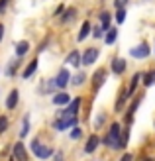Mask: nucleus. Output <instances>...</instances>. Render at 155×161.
Here are the masks:
<instances>
[{
    "instance_id": "obj_1",
    "label": "nucleus",
    "mask_w": 155,
    "mask_h": 161,
    "mask_svg": "<svg viewBox=\"0 0 155 161\" xmlns=\"http://www.w3.org/2000/svg\"><path fill=\"white\" fill-rule=\"evenodd\" d=\"M120 136H122V132H120V124L118 122H114L112 126H110V132H108V136L104 138V143L108 147H114V149H118V142H120Z\"/></svg>"
},
{
    "instance_id": "obj_2",
    "label": "nucleus",
    "mask_w": 155,
    "mask_h": 161,
    "mask_svg": "<svg viewBox=\"0 0 155 161\" xmlns=\"http://www.w3.org/2000/svg\"><path fill=\"white\" fill-rule=\"evenodd\" d=\"M31 151L39 157V159H45V157H49V155H53V149L51 147H45V146H42L37 140H34L31 142Z\"/></svg>"
},
{
    "instance_id": "obj_3",
    "label": "nucleus",
    "mask_w": 155,
    "mask_h": 161,
    "mask_svg": "<svg viewBox=\"0 0 155 161\" xmlns=\"http://www.w3.org/2000/svg\"><path fill=\"white\" fill-rule=\"evenodd\" d=\"M77 122H79L77 116H59V120H57L53 126H55V130H67V128L75 126Z\"/></svg>"
},
{
    "instance_id": "obj_4",
    "label": "nucleus",
    "mask_w": 155,
    "mask_h": 161,
    "mask_svg": "<svg viewBox=\"0 0 155 161\" xmlns=\"http://www.w3.org/2000/svg\"><path fill=\"white\" fill-rule=\"evenodd\" d=\"M130 53H132V57H136V59H145L149 55V45L145 43V42H141L137 47H132Z\"/></svg>"
},
{
    "instance_id": "obj_5",
    "label": "nucleus",
    "mask_w": 155,
    "mask_h": 161,
    "mask_svg": "<svg viewBox=\"0 0 155 161\" xmlns=\"http://www.w3.org/2000/svg\"><path fill=\"white\" fill-rule=\"evenodd\" d=\"M96 59H98V49H96V47H92V49H86V51L83 53V57H80V63H83L85 67H88V65H92Z\"/></svg>"
},
{
    "instance_id": "obj_6",
    "label": "nucleus",
    "mask_w": 155,
    "mask_h": 161,
    "mask_svg": "<svg viewBox=\"0 0 155 161\" xmlns=\"http://www.w3.org/2000/svg\"><path fill=\"white\" fill-rule=\"evenodd\" d=\"M106 77H108V73H106V69H104V67H102V69H96V73L92 75V85H94L96 91H98V88L104 85Z\"/></svg>"
},
{
    "instance_id": "obj_7",
    "label": "nucleus",
    "mask_w": 155,
    "mask_h": 161,
    "mask_svg": "<svg viewBox=\"0 0 155 161\" xmlns=\"http://www.w3.org/2000/svg\"><path fill=\"white\" fill-rule=\"evenodd\" d=\"M53 83H55L57 88H65V86L69 85V71H67V69H61L59 75L53 79Z\"/></svg>"
},
{
    "instance_id": "obj_8",
    "label": "nucleus",
    "mask_w": 155,
    "mask_h": 161,
    "mask_svg": "<svg viewBox=\"0 0 155 161\" xmlns=\"http://www.w3.org/2000/svg\"><path fill=\"white\" fill-rule=\"evenodd\" d=\"M12 151H14V159H18V161H26L28 159V153H26V147H24V143H14V147H12Z\"/></svg>"
},
{
    "instance_id": "obj_9",
    "label": "nucleus",
    "mask_w": 155,
    "mask_h": 161,
    "mask_svg": "<svg viewBox=\"0 0 155 161\" xmlns=\"http://www.w3.org/2000/svg\"><path fill=\"white\" fill-rule=\"evenodd\" d=\"M110 69H112L116 75L124 73V71H126V59H122V57H114V59H112V65H110Z\"/></svg>"
},
{
    "instance_id": "obj_10",
    "label": "nucleus",
    "mask_w": 155,
    "mask_h": 161,
    "mask_svg": "<svg viewBox=\"0 0 155 161\" xmlns=\"http://www.w3.org/2000/svg\"><path fill=\"white\" fill-rule=\"evenodd\" d=\"M80 100H83V98H80V96H77V98L67 106V110H65L63 116H77V112H79V108H80Z\"/></svg>"
},
{
    "instance_id": "obj_11",
    "label": "nucleus",
    "mask_w": 155,
    "mask_h": 161,
    "mask_svg": "<svg viewBox=\"0 0 155 161\" xmlns=\"http://www.w3.org/2000/svg\"><path fill=\"white\" fill-rule=\"evenodd\" d=\"M69 100H71V98H69L67 92H59V94L53 96V104H55V106H67Z\"/></svg>"
},
{
    "instance_id": "obj_12",
    "label": "nucleus",
    "mask_w": 155,
    "mask_h": 161,
    "mask_svg": "<svg viewBox=\"0 0 155 161\" xmlns=\"http://www.w3.org/2000/svg\"><path fill=\"white\" fill-rule=\"evenodd\" d=\"M98 143H100V138H98V136H91V138H88V142H86L85 151H86V153H92V151L98 147Z\"/></svg>"
},
{
    "instance_id": "obj_13",
    "label": "nucleus",
    "mask_w": 155,
    "mask_h": 161,
    "mask_svg": "<svg viewBox=\"0 0 155 161\" xmlns=\"http://www.w3.org/2000/svg\"><path fill=\"white\" fill-rule=\"evenodd\" d=\"M36 69H37V59H31V63H30V65H28L26 69H24V73H22V77H24V79H30L31 75L36 73Z\"/></svg>"
},
{
    "instance_id": "obj_14",
    "label": "nucleus",
    "mask_w": 155,
    "mask_h": 161,
    "mask_svg": "<svg viewBox=\"0 0 155 161\" xmlns=\"http://www.w3.org/2000/svg\"><path fill=\"white\" fill-rule=\"evenodd\" d=\"M91 28H92L91 22H85V24H83V28H80V31H79V37H77L79 42H85V39L88 37V34H91Z\"/></svg>"
},
{
    "instance_id": "obj_15",
    "label": "nucleus",
    "mask_w": 155,
    "mask_h": 161,
    "mask_svg": "<svg viewBox=\"0 0 155 161\" xmlns=\"http://www.w3.org/2000/svg\"><path fill=\"white\" fill-rule=\"evenodd\" d=\"M67 63L77 69V67L80 65V53H79V51H71V53H69V57H67Z\"/></svg>"
},
{
    "instance_id": "obj_16",
    "label": "nucleus",
    "mask_w": 155,
    "mask_h": 161,
    "mask_svg": "<svg viewBox=\"0 0 155 161\" xmlns=\"http://www.w3.org/2000/svg\"><path fill=\"white\" fill-rule=\"evenodd\" d=\"M28 49H30L28 42H18L16 43V55H18V57H24V55L28 53Z\"/></svg>"
},
{
    "instance_id": "obj_17",
    "label": "nucleus",
    "mask_w": 155,
    "mask_h": 161,
    "mask_svg": "<svg viewBox=\"0 0 155 161\" xmlns=\"http://www.w3.org/2000/svg\"><path fill=\"white\" fill-rule=\"evenodd\" d=\"M140 80H141V73H136L134 77H132V80H130V88H128V96L130 94H134V91H136V86H137V83H140Z\"/></svg>"
},
{
    "instance_id": "obj_18",
    "label": "nucleus",
    "mask_w": 155,
    "mask_h": 161,
    "mask_svg": "<svg viewBox=\"0 0 155 161\" xmlns=\"http://www.w3.org/2000/svg\"><path fill=\"white\" fill-rule=\"evenodd\" d=\"M6 106H8V108H16V106H18V91H12L10 94H8Z\"/></svg>"
},
{
    "instance_id": "obj_19",
    "label": "nucleus",
    "mask_w": 155,
    "mask_h": 161,
    "mask_svg": "<svg viewBox=\"0 0 155 161\" xmlns=\"http://www.w3.org/2000/svg\"><path fill=\"white\" fill-rule=\"evenodd\" d=\"M141 79H143V85L145 86H153L155 85V71H149V73L141 75Z\"/></svg>"
},
{
    "instance_id": "obj_20",
    "label": "nucleus",
    "mask_w": 155,
    "mask_h": 161,
    "mask_svg": "<svg viewBox=\"0 0 155 161\" xmlns=\"http://www.w3.org/2000/svg\"><path fill=\"white\" fill-rule=\"evenodd\" d=\"M110 20H112V16H110L108 12H102V14H100V22H102V28H100V30H106V31H108V30H110Z\"/></svg>"
},
{
    "instance_id": "obj_21",
    "label": "nucleus",
    "mask_w": 155,
    "mask_h": 161,
    "mask_svg": "<svg viewBox=\"0 0 155 161\" xmlns=\"http://www.w3.org/2000/svg\"><path fill=\"white\" fill-rule=\"evenodd\" d=\"M116 37H118V31L110 28V30H108V34H106V37H104V42L108 43V45H112L114 42H116Z\"/></svg>"
},
{
    "instance_id": "obj_22",
    "label": "nucleus",
    "mask_w": 155,
    "mask_h": 161,
    "mask_svg": "<svg viewBox=\"0 0 155 161\" xmlns=\"http://www.w3.org/2000/svg\"><path fill=\"white\" fill-rule=\"evenodd\" d=\"M85 80H86V75H85V73H79V75H75V77L71 79V83L75 85V86H80V85L85 83Z\"/></svg>"
},
{
    "instance_id": "obj_23",
    "label": "nucleus",
    "mask_w": 155,
    "mask_h": 161,
    "mask_svg": "<svg viewBox=\"0 0 155 161\" xmlns=\"http://www.w3.org/2000/svg\"><path fill=\"white\" fill-rule=\"evenodd\" d=\"M28 132H30V120H28V116H26V118H24V124H22L20 138H26V136H28Z\"/></svg>"
},
{
    "instance_id": "obj_24",
    "label": "nucleus",
    "mask_w": 155,
    "mask_h": 161,
    "mask_svg": "<svg viewBox=\"0 0 155 161\" xmlns=\"http://www.w3.org/2000/svg\"><path fill=\"white\" fill-rule=\"evenodd\" d=\"M75 14H77V12H75V10H73V8H71V10H67V12L63 14V20H61V22H63V24H69V22L73 20V18H75Z\"/></svg>"
},
{
    "instance_id": "obj_25",
    "label": "nucleus",
    "mask_w": 155,
    "mask_h": 161,
    "mask_svg": "<svg viewBox=\"0 0 155 161\" xmlns=\"http://www.w3.org/2000/svg\"><path fill=\"white\" fill-rule=\"evenodd\" d=\"M124 20H126V10H124V8H120V10L116 12V22L118 24H124Z\"/></svg>"
},
{
    "instance_id": "obj_26",
    "label": "nucleus",
    "mask_w": 155,
    "mask_h": 161,
    "mask_svg": "<svg viewBox=\"0 0 155 161\" xmlns=\"http://www.w3.org/2000/svg\"><path fill=\"white\" fill-rule=\"evenodd\" d=\"M8 128V118L6 116H0V134H4Z\"/></svg>"
},
{
    "instance_id": "obj_27",
    "label": "nucleus",
    "mask_w": 155,
    "mask_h": 161,
    "mask_svg": "<svg viewBox=\"0 0 155 161\" xmlns=\"http://www.w3.org/2000/svg\"><path fill=\"white\" fill-rule=\"evenodd\" d=\"M126 96H128V94H122L120 98H118V102H116V106H114V108H116L118 112H120V110H122V106L126 104Z\"/></svg>"
},
{
    "instance_id": "obj_28",
    "label": "nucleus",
    "mask_w": 155,
    "mask_h": 161,
    "mask_svg": "<svg viewBox=\"0 0 155 161\" xmlns=\"http://www.w3.org/2000/svg\"><path fill=\"white\" fill-rule=\"evenodd\" d=\"M80 138V130L79 128H73V132H71V140H79Z\"/></svg>"
},
{
    "instance_id": "obj_29",
    "label": "nucleus",
    "mask_w": 155,
    "mask_h": 161,
    "mask_svg": "<svg viewBox=\"0 0 155 161\" xmlns=\"http://www.w3.org/2000/svg\"><path fill=\"white\" fill-rule=\"evenodd\" d=\"M126 4H128V0H114V6H116L118 10H120V8H124Z\"/></svg>"
},
{
    "instance_id": "obj_30",
    "label": "nucleus",
    "mask_w": 155,
    "mask_h": 161,
    "mask_svg": "<svg viewBox=\"0 0 155 161\" xmlns=\"http://www.w3.org/2000/svg\"><path fill=\"white\" fill-rule=\"evenodd\" d=\"M120 161H134V157H132V153H124Z\"/></svg>"
},
{
    "instance_id": "obj_31",
    "label": "nucleus",
    "mask_w": 155,
    "mask_h": 161,
    "mask_svg": "<svg viewBox=\"0 0 155 161\" xmlns=\"http://www.w3.org/2000/svg\"><path fill=\"white\" fill-rule=\"evenodd\" d=\"M92 34H94V37H102V30H100V28H94Z\"/></svg>"
},
{
    "instance_id": "obj_32",
    "label": "nucleus",
    "mask_w": 155,
    "mask_h": 161,
    "mask_svg": "<svg viewBox=\"0 0 155 161\" xmlns=\"http://www.w3.org/2000/svg\"><path fill=\"white\" fill-rule=\"evenodd\" d=\"M63 12H65V6H63V4H59V8L55 10V16H59V14H63Z\"/></svg>"
},
{
    "instance_id": "obj_33",
    "label": "nucleus",
    "mask_w": 155,
    "mask_h": 161,
    "mask_svg": "<svg viewBox=\"0 0 155 161\" xmlns=\"http://www.w3.org/2000/svg\"><path fill=\"white\" fill-rule=\"evenodd\" d=\"M8 4V0H0V12H4V8Z\"/></svg>"
},
{
    "instance_id": "obj_34",
    "label": "nucleus",
    "mask_w": 155,
    "mask_h": 161,
    "mask_svg": "<svg viewBox=\"0 0 155 161\" xmlns=\"http://www.w3.org/2000/svg\"><path fill=\"white\" fill-rule=\"evenodd\" d=\"M2 36H4V26L0 24V42H2Z\"/></svg>"
},
{
    "instance_id": "obj_35",
    "label": "nucleus",
    "mask_w": 155,
    "mask_h": 161,
    "mask_svg": "<svg viewBox=\"0 0 155 161\" xmlns=\"http://www.w3.org/2000/svg\"><path fill=\"white\" fill-rule=\"evenodd\" d=\"M57 161H61V155H57Z\"/></svg>"
},
{
    "instance_id": "obj_36",
    "label": "nucleus",
    "mask_w": 155,
    "mask_h": 161,
    "mask_svg": "<svg viewBox=\"0 0 155 161\" xmlns=\"http://www.w3.org/2000/svg\"><path fill=\"white\" fill-rule=\"evenodd\" d=\"M145 161H153V159H145Z\"/></svg>"
},
{
    "instance_id": "obj_37",
    "label": "nucleus",
    "mask_w": 155,
    "mask_h": 161,
    "mask_svg": "<svg viewBox=\"0 0 155 161\" xmlns=\"http://www.w3.org/2000/svg\"><path fill=\"white\" fill-rule=\"evenodd\" d=\"M10 161H14V157H12V159H10Z\"/></svg>"
}]
</instances>
